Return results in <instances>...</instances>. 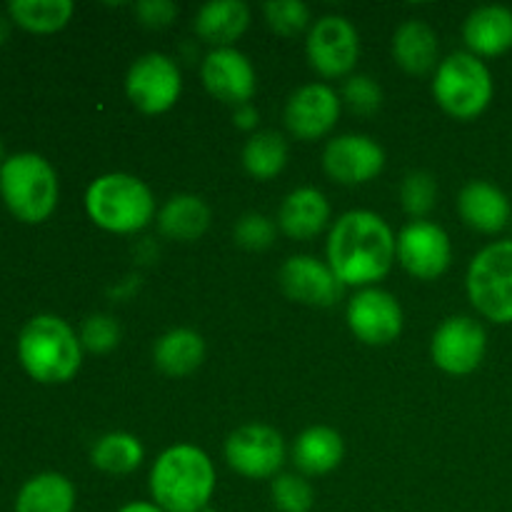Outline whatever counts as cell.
<instances>
[{
  "instance_id": "1",
  "label": "cell",
  "mask_w": 512,
  "mask_h": 512,
  "mask_svg": "<svg viewBox=\"0 0 512 512\" xmlns=\"http://www.w3.org/2000/svg\"><path fill=\"white\" fill-rule=\"evenodd\" d=\"M325 253L343 288H375L398 260V238L383 215L348 210L330 228Z\"/></svg>"
},
{
  "instance_id": "2",
  "label": "cell",
  "mask_w": 512,
  "mask_h": 512,
  "mask_svg": "<svg viewBox=\"0 0 512 512\" xmlns=\"http://www.w3.org/2000/svg\"><path fill=\"white\" fill-rule=\"evenodd\" d=\"M213 460L198 445L163 450L150 468V498L165 512H205L215 493Z\"/></svg>"
},
{
  "instance_id": "3",
  "label": "cell",
  "mask_w": 512,
  "mask_h": 512,
  "mask_svg": "<svg viewBox=\"0 0 512 512\" xmlns=\"http://www.w3.org/2000/svg\"><path fill=\"white\" fill-rule=\"evenodd\" d=\"M18 360L35 383H68L78 375L80 365H83L80 335L60 315H33L20 328Z\"/></svg>"
},
{
  "instance_id": "4",
  "label": "cell",
  "mask_w": 512,
  "mask_h": 512,
  "mask_svg": "<svg viewBox=\"0 0 512 512\" xmlns=\"http://www.w3.org/2000/svg\"><path fill=\"white\" fill-rule=\"evenodd\" d=\"M85 213L100 230L133 235L155 220V198L135 175L105 173L85 190Z\"/></svg>"
},
{
  "instance_id": "5",
  "label": "cell",
  "mask_w": 512,
  "mask_h": 512,
  "mask_svg": "<svg viewBox=\"0 0 512 512\" xmlns=\"http://www.w3.org/2000/svg\"><path fill=\"white\" fill-rule=\"evenodd\" d=\"M58 173L40 153H13L0 165V198L20 223H45L58 208Z\"/></svg>"
},
{
  "instance_id": "6",
  "label": "cell",
  "mask_w": 512,
  "mask_h": 512,
  "mask_svg": "<svg viewBox=\"0 0 512 512\" xmlns=\"http://www.w3.org/2000/svg\"><path fill=\"white\" fill-rule=\"evenodd\" d=\"M493 73L478 55L460 50L440 60L433 78V98L450 118L475 120L493 103Z\"/></svg>"
},
{
  "instance_id": "7",
  "label": "cell",
  "mask_w": 512,
  "mask_h": 512,
  "mask_svg": "<svg viewBox=\"0 0 512 512\" xmlns=\"http://www.w3.org/2000/svg\"><path fill=\"white\" fill-rule=\"evenodd\" d=\"M465 290L485 320L498 325L512 323V240L485 245L470 260Z\"/></svg>"
},
{
  "instance_id": "8",
  "label": "cell",
  "mask_w": 512,
  "mask_h": 512,
  "mask_svg": "<svg viewBox=\"0 0 512 512\" xmlns=\"http://www.w3.org/2000/svg\"><path fill=\"white\" fill-rule=\"evenodd\" d=\"M305 55L323 78H350L360 58L358 28L345 15H323L308 30Z\"/></svg>"
},
{
  "instance_id": "9",
  "label": "cell",
  "mask_w": 512,
  "mask_h": 512,
  "mask_svg": "<svg viewBox=\"0 0 512 512\" xmlns=\"http://www.w3.org/2000/svg\"><path fill=\"white\" fill-rule=\"evenodd\" d=\"M183 93L178 63L165 53H145L125 75V95L145 115L168 113Z\"/></svg>"
},
{
  "instance_id": "10",
  "label": "cell",
  "mask_w": 512,
  "mask_h": 512,
  "mask_svg": "<svg viewBox=\"0 0 512 512\" xmlns=\"http://www.w3.org/2000/svg\"><path fill=\"white\" fill-rule=\"evenodd\" d=\"M225 460L238 475L248 480H273L285 465V440L270 425L248 423L225 440Z\"/></svg>"
},
{
  "instance_id": "11",
  "label": "cell",
  "mask_w": 512,
  "mask_h": 512,
  "mask_svg": "<svg viewBox=\"0 0 512 512\" xmlns=\"http://www.w3.org/2000/svg\"><path fill=\"white\" fill-rule=\"evenodd\" d=\"M345 320L348 328L360 343L383 348V345L395 343L403 333V308L398 298L383 288H363L348 300L345 308Z\"/></svg>"
},
{
  "instance_id": "12",
  "label": "cell",
  "mask_w": 512,
  "mask_h": 512,
  "mask_svg": "<svg viewBox=\"0 0 512 512\" xmlns=\"http://www.w3.org/2000/svg\"><path fill=\"white\" fill-rule=\"evenodd\" d=\"M488 353V333L470 315H453L433 335L430 358L443 373L470 375L483 365Z\"/></svg>"
},
{
  "instance_id": "13",
  "label": "cell",
  "mask_w": 512,
  "mask_h": 512,
  "mask_svg": "<svg viewBox=\"0 0 512 512\" xmlns=\"http://www.w3.org/2000/svg\"><path fill=\"white\" fill-rule=\"evenodd\" d=\"M398 263L415 280H438L453 263L450 235L430 220H413L398 233Z\"/></svg>"
},
{
  "instance_id": "14",
  "label": "cell",
  "mask_w": 512,
  "mask_h": 512,
  "mask_svg": "<svg viewBox=\"0 0 512 512\" xmlns=\"http://www.w3.org/2000/svg\"><path fill=\"white\" fill-rule=\"evenodd\" d=\"M385 168V150L378 140L363 133H345L328 140L323 150V170L340 185H365Z\"/></svg>"
},
{
  "instance_id": "15",
  "label": "cell",
  "mask_w": 512,
  "mask_h": 512,
  "mask_svg": "<svg viewBox=\"0 0 512 512\" xmlns=\"http://www.w3.org/2000/svg\"><path fill=\"white\" fill-rule=\"evenodd\" d=\"M343 100L330 85L308 83L295 90L283 110L285 128L298 140H320L338 125Z\"/></svg>"
},
{
  "instance_id": "16",
  "label": "cell",
  "mask_w": 512,
  "mask_h": 512,
  "mask_svg": "<svg viewBox=\"0 0 512 512\" xmlns=\"http://www.w3.org/2000/svg\"><path fill=\"white\" fill-rule=\"evenodd\" d=\"M200 78H203L205 90L215 100L225 105H248L250 98L258 88L255 68L245 53L238 48H213L205 55L200 65Z\"/></svg>"
},
{
  "instance_id": "17",
  "label": "cell",
  "mask_w": 512,
  "mask_h": 512,
  "mask_svg": "<svg viewBox=\"0 0 512 512\" xmlns=\"http://www.w3.org/2000/svg\"><path fill=\"white\" fill-rule=\"evenodd\" d=\"M278 285L285 298L310 308H330L343 295V283L328 263L313 255H293L278 270Z\"/></svg>"
},
{
  "instance_id": "18",
  "label": "cell",
  "mask_w": 512,
  "mask_h": 512,
  "mask_svg": "<svg viewBox=\"0 0 512 512\" xmlns=\"http://www.w3.org/2000/svg\"><path fill=\"white\" fill-rule=\"evenodd\" d=\"M458 213L468 228L495 235L508 228L512 205L498 185L488 180H470L458 195Z\"/></svg>"
},
{
  "instance_id": "19",
  "label": "cell",
  "mask_w": 512,
  "mask_h": 512,
  "mask_svg": "<svg viewBox=\"0 0 512 512\" xmlns=\"http://www.w3.org/2000/svg\"><path fill=\"white\" fill-rule=\"evenodd\" d=\"M330 223V203L318 188H295L278 208V228L290 240H310Z\"/></svg>"
},
{
  "instance_id": "20",
  "label": "cell",
  "mask_w": 512,
  "mask_h": 512,
  "mask_svg": "<svg viewBox=\"0 0 512 512\" xmlns=\"http://www.w3.org/2000/svg\"><path fill=\"white\" fill-rule=\"evenodd\" d=\"M463 40L468 53L498 58L512 48V10L505 5H480L465 18Z\"/></svg>"
},
{
  "instance_id": "21",
  "label": "cell",
  "mask_w": 512,
  "mask_h": 512,
  "mask_svg": "<svg viewBox=\"0 0 512 512\" xmlns=\"http://www.w3.org/2000/svg\"><path fill=\"white\" fill-rule=\"evenodd\" d=\"M248 25L250 8L243 0H210L193 18L195 35L215 48H233Z\"/></svg>"
},
{
  "instance_id": "22",
  "label": "cell",
  "mask_w": 512,
  "mask_h": 512,
  "mask_svg": "<svg viewBox=\"0 0 512 512\" xmlns=\"http://www.w3.org/2000/svg\"><path fill=\"white\" fill-rule=\"evenodd\" d=\"M440 43L435 30L423 20H405L393 35V60L410 75H425L438 70Z\"/></svg>"
},
{
  "instance_id": "23",
  "label": "cell",
  "mask_w": 512,
  "mask_h": 512,
  "mask_svg": "<svg viewBox=\"0 0 512 512\" xmlns=\"http://www.w3.org/2000/svg\"><path fill=\"white\" fill-rule=\"evenodd\" d=\"M210 228V208L200 195L180 193L165 200L158 210V230L163 238L178 243L200 240Z\"/></svg>"
},
{
  "instance_id": "24",
  "label": "cell",
  "mask_w": 512,
  "mask_h": 512,
  "mask_svg": "<svg viewBox=\"0 0 512 512\" xmlns=\"http://www.w3.org/2000/svg\"><path fill=\"white\" fill-rule=\"evenodd\" d=\"M345 443L338 430L313 425L303 430L293 443V463L300 475H328L343 463Z\"/></svg>"
},
{
  "instance_id": "25",
  "label": "cell",
  "mask_w": 512,
  "mask_h": 512,
  "mask_svg": "<svg viewBox=\"0 0 512 512\" xmlns=\"http://www.w3.org/2000/svg\"><path fill=\"white\" fill-rule=\"evenodd\" d=\"M155 368L170 378H185L195 373L205 360L203 335L190 328H173L160 335L153 348Z\"/></svg>"
},
{
  "instance_id": "26",
  "label": "cell",
  "mask_w": 512,
  "mask_h": 512,
  "mask_svg": "<svg viewBox=\"0 0 512 512\" xmlns=\"http://www.w3.org/2000/svg\"><path fill=\"white\" fill-rule=\"evenodd\" d=\"M15 512H75V485L63 473H38L25 480Z\"/></svg>"
},
{
  "instance_id": "27",
  "label": "cell",
  "mask_w": 512,
  "mask_h": 512,
  "mask_svg": "<svg viewBox=\"0 0 512 512\" xmlns=\"http://www.w3.org/2000/svg\"><path fill=\"white\" fill-rule=\"evenodd\" d=\"M288 143L280 133L275 130H258L248 138V143L243 145V153H240V160H243V168L250 178L260 180H273L275 175H280L288 165Z\"/></svg>"
},
{
  "instance_id": "28",
  "label": "cell",
  "mask_w": 512,
  "mask_h": 512,
  "mask_svg": "<svg viewBox=\"0 0 512 512\" xmlns=\"http://www.w3.org/2000/svg\"><path fill=\"white\" fill-rule=\"evenodd\" d=\"M75 5L70 0H13L8 3V18L28 33H58L70 23Z\"/></svg>"
},
{
  "instance_id": "29",
  "label": "cell",
  "mask_w": 512,
  "mask_h": 512,
  "mask_svg": "<svg viewBox=\"0 0 512 512\" xmlns=\"http://www.w3.org/2000/svg\"><path fill=\"white\" fill-rule=\"evenodd\" d=\"M145 458L143 443L130 433H105L103 438L95 440L90 450V460L98 470L108 475H128L140 468Z\"/></svg>"
},
{
  "instance_id": "30",
  "label": "cell",
  "mask_w": 512,
  "mask_h": 512,
  "mask_svg": "<svg viewBox=\"0 0 512 512\" xmlns=\"http://www.w3.org/2000/svg\"><path fill=\"white\" fill-rule=\"evenodd\" d=\"M270 498L280 512H310L315 503L313 485L298 473H280L270 480Z\"/></svg>"
},
{
  "instance_id": "31",
  "label": "cell",
  "mask_w": 512,
  "mask_h": 512,
  "mask_svg": "<svg viewBox=\"0 0 512 512\" xmlns=\"http://www.w3.org/2000/svg\"><path fill=\"white\" fill-rule=\"evenodd\" d=\"M438 183L428 170H413L400 183V203L403 210L415 220H425V215L435 208Z\"/></svg>"
},
{
  "instance_id": "32",
  "label": "cell",
  "mask_w": 512,
  "mask_h": 512,
  "mask_svg": "<svg viewBox=\"0 0 512 512\" xmlns=\"http://www.w3.org/2000/svg\"><path fill=\"white\" fill-rule=\"evenodd\" d=\"M263 13L270 30L283 35V38H295V35L313 28L310 8L303 0H270V3L263 5Z\"/></svg>"
},
{
  "instance_id": "33",
  "label": "cell",
  "mask_w": 512,
  "mask_h": 512,
  "mask_svg": "<svg viewBox=\"0 0 512 512\" xmlns=\"http://www.w3.org/2000/svg\"><path fill=\"white\" fill-rule=\"evenodd\" d=\"M80 345L95 355H105L120 343V325L113 315L95 313L80 325Z\"/></svg>"
},
{
  "instance_id": "34",
  "label": "cell",
  "mask_w": 512,
  "mask_h": 512,
  "mask_svg": "<svg viewBox=\"0 0 512 512\" xmlns=\"http://www.w3.org/2000/svg\"><path fill=\"white\" fill-rule=\"evenodd\" d=\"M275 235H278V223H273L263 213H245L233 228L235 243L245 250H253V253L268 250L275 243Z\"/></svg>"
},
{
  "instance_id": "35",
  "label": "cell",
  "mask_w": 512,
  "mask_h": 512,
  "mask_svg": "<svg viewBox=\"0 0 512 512\" xmlns=\"http://www.w3.org/2000/svg\"><path fill=\"white\" fill-rule=\"evenodd\" d=\"M340 100L355 115H373L383 105V90H380V85L370 75H350L343 85Z\"/></svg>"
},
{
  "instance_id": "36",
  "label": "cell",
  "mask_w": 512,
  "mask_h": 512,
  "mask_svg": "<svg viewBox=\"0 0 512 512\" xmlns=\"http://www.w3.org/2000/svg\"><path fill=\"white\" fill-rule=\"evenodd\" d=\"M133 13L145 28L163 30L178 18V5L173 0H140V3L133 5Z\"/></svg>"
},
{
  "instance_id": "37",
  "label": "cell",
  "mask_w": 512,
  "mask_h": 512,
  "mask_svg": "<svg viewBox=\"0 0 512 512\" xmlns=\"http://www.w3.org/2000/svg\"><path fill=\"white\" fill-rule=\"evenodd\" d=\"M233 123L238 130H255L260 123V113L253 105H240V108L233 110Z\"/></svg>"
},
{
  "instance_id": "38",
  "label": "cell",
  "mask_w": 512,
  "mask_h": 512,
  "mask_svg": "<svg viewBox=\"0 0 512 512\" xmlns=\"http://www.w3.org/2000/svg\"><path fill=\"white\" fill-rule=\"evenodd\" d=\"M118 512H165V510L158 508L153 500H135V503L123 505Z\"/></svg>"
},
{
  "instance_id": "39",
  "label": "cell",
  "mask_w": 512,
  "mask_h": 512,
  "mask_svg": "<svg viewBox=\"0 0 512 512\" xmlns=\"http://www.w3.org/2000/svg\"><path fill=\"white\" fill-rule=\"evenodd\" d=\"M8 35H10V20L5 18V15H0V45L8 40Z\"/></svg>"
},
{
  "instance_id": "40",
  "label": "cell",
  "mask_w": 512,
  "mask_h": 512,
  "mask_svg": "<svg viewBox=\"0 0 512 512\" xmlns=\"http://www.w3.org/2000/svg\"><path fill=\"white\" fill-rule=\"evenodd\" d=\"M5 160V148H3V140H0V165H3Z\"/></svg>"
}]
</instances>
